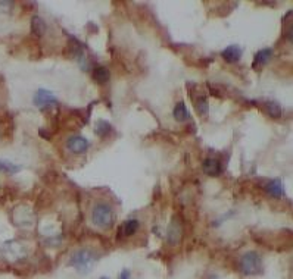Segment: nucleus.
<instances>
[{"label":"nucleus","mask_w":293,"mask_h":279,"mask_svg":"<svg viewBox=\"0 0 293 279\" xmlns=\"http://www.w3.org/2000/svg\"><path fill=\"white\" fill-rule=\"evenodd\" d=\"M95 262H96L95 253L90 251V250H87V249H81V250L75 251L71 256L69 265L72 268H75L80 274H89L92 271Z\"/></svg>","instance_id":"obj_1"},{"label":"nucleus","mask_w":293,"mask_h":279,"mask_svg":"<svg viewBox=\"0 0 293 279\" xmlns=\"http://www.w3.org/2000/svg\"><path fill=\"white\" fill-rule=\"evenodd\" d=\"M239 266L246 277H257L262 272V259L257 251H248L240 257Z\"/></svg>","instance_id":"obj_2"},{"label":"nucleus","mask_w":293,"mask_h":279,"mask_svg":"<svg viewBox=\"0 0 293 279\" xmlns=\"http://www.w3.org/2000/svg\"><path fill=\"white\" fill-rule=\"evenodd\" d=\"M93 223L102 229H109L114 223V212L106 203H98L92 212Z\"/></svg>","instance_id":"obj_3"},{"label":"nucleus","mask_w":293,"mask_h":279,"mask_svg":"<svg viewBox=\"0 0 293 279\" xmlns=\"http://www.w3.org/2000/svg\"><path fill=\"white\" fill-rule=\"evenodd\" d=\"M34 105L44 111V109H50L52 106H56L58 105V99L56 96L49 91V90H44V88H38L35 96H34Z\"/></svg>","instance_id":"obj_4"},{"label":"nucleus","mask_w":293,"mask_h":279,"mask_svg":"<svg viewBox=\"0 0 293 279\" xmlns=\"http://www.w3.org/2000/svg\"><path fill=\"white\" fill-rule=\"evenodd\" d=\"M89 145H90L89 140L81 137V136H74V137H69V139L66 140V148L69 151L75 153V154L84 153L89 148Z\"/></svg>","instance_id":"obj_5"},{"label":"nucleus","mask_w":293,"mask_h":279,"mask_svg":"<svg viewBox=\"0 0 293 279\" xmlns=\"http://www.w3.org/2000/svg\"><path fill=\"white\" fill-rule=\"evenodd\" d=\"M202 169H203V172H205L208 176H218V175H221V172H223L221 163H220L217 159H214V157H206V159L202 162Z\"/></svg>","instance_id":"obj_6"},{"label":"nucleus","mask_w":293,"mask_h":279,"mask_svg":"<svg viewBox=\"0 0 293 279\" xmlns=\"http://www.w3.org/2000/svg\"><path fill=\"white\" fill-rule=\"evenodd\" d=\"M181 235H183V228H181V223H180L177 219H174V221L171 222L169 228H168V232H166V240H168V243H169V244L175 246V244H177V243L181 240Z\"/></svg>","instance_id":"obj_7"},{"label":"nucleus","mask_w":293,"mask_h":279,"mask_svg":"<svg viewBox=\"0 0 293 279\" xmlns=\"http://www.w3.org/2000/svg\"><path fill=\"white\" fill-rule=\"evenodd\" d=\"M221 56L226 62L228 63H234L237 62L240 57H242V47H239L237 44H231V46H227L223 52H221Z\"/></svg>","instance_id":"obj_8"},{"label":"nucleus","mask_w":293,"mask_h":279,"mask_svg":"<svg viewBox=\"0 0 293 279\" xmlns=\"http://www.w3.org/2000/svg\"><path fill=\"white\" fill-rule=\"evenodd\" d=\"M273 57V49H261L255 57H254V63H252V68L254 69H260L262 66H265Z\"/></svg>","instance_id":"obj_9"},{"label":"nucleus","mask_w":293,"mask_h":279,"mask_svg":"<svg viewBox=\"0 0 293 279\" xmlns=\"http://www.w3.org/2000/svg\"><path fill=\"white\" fill-rule=\"evenodd\" d=\"M262 111L270 116V118H274V119H279L282 118V106L276 102H262Z\"/></svg>","instance_id":"obj_10"},{"label":"nucleus","mask_w":293,"mask_h":279,"mask_svg":"<svg viewBox=\"0 0 293 279\" xmlns=\"http://www.w3.org/2000/svg\"><path fill=\"white\" fill-rule=\"evenodd\" d=\"M265 191L268 195L274 197V198H280L283 197V185L280 179H273L265 185Z\"/></svg>","instance_id":"obj_11"},{"label":"nucleus","mask_w":293,"mask_h":279,"mask_svg":"<svg viewBox=\"0 0 293 279\" xmlns=\"http://www.w3.org/2000/svg\"><path fill=\"white\" fill-rule=\"evenodd\" d=\"M139 226H140V223H139L137 219H129V221H126L123 223L121 232H123L124 237H131V235H134L139 231Z\"/></svg>","instance_id":"obj_12"},{"label":"nucleus","mask_w":293,"mask_h":279,"mask_svg":"<svg viewBox=\"0 0 293 279\" xmlns=\"http://www.w3.org/2000/svg\"><path fill=\"white\" fill-rule=\"evenodd\" d=\"M46 22L40 18V16H33V19H31V32L33 34H35L37 37H41L44 32H46Z\"/></svg>","instance_id":"obj_13"},{"label":"nucleus","mask_w":293,"mask_h":279,"mask_svg":"<svg viewBox=\"0 0 293 279\" xmlns=\"http://www.w3.org/2000/svg\"><path fill=\"white\" fill-rule=\"evenodd\" d=\"M193 105H195L196 112H197L200 116H206V115H208V112H209V105H208V100H206L205 96L195 97V99H193Z\"/></svg>","instance_id":"obj_14"},{"label":"nucleus","mask_w":293,"mask_h":279,"mask_svg":"<svg viewBox=\"0 0 293 279\" xmlns=\"http://www.w3.org/2000/svg\"><path fill=\"white\" fill-rule=\"evenodd\" d=\"M109 77L111 74L105 66H96L93 71V78L98 84H106L109 81Z\"/></svg>","instance_id":"obj_15"},{"label":"nucleus","mask_w":293,"mask_h":279,"mask_svg":"<svg viewBox=\"0 0 293 279\" xmlns=\"http://www.w3.org/2000/svg\"><path fill=\"white\" fill-rule=\"evenodd\" d=\"M189 111H187V108H186V105L183 103V102H178L177 105H175V108H174V118H175V121H178V122H184V121H187L189 119Z\"/></svg>","instance_id":"obj_16"},{"label":"nucleus","mask_w":293,"mask_h":279,"mask_svg":"<svg viewBox=\"0 0 293 279\" xmlns=\"http://www.w3.org/2000/svg\"><path fill=\"white\" fill-rule=\"evenodd\" d=\"M95 133H96V136L100 137V139L106 137V136L111 133V124H109L108 121H105V119H99V121L96 122Z\"/></svg>","instance_id":"obj_17"},{"label":"nucleus","mask_w":293,"mask_h":279,"mask_svg":"<svg viewBox=\"0 0 293 279\" xmlns=\"http://www.w3.org/2000/svg\"><path fill=\"white\" fill-rule=\"evenodd\" d=\"M288 25V28H285V35L289 41H292L293 38V21H292V10H288L285 18H283V25Z\"/></svg>","instance_id":"obj_18"},{"label":"nucleus","mask_w":293,"mask_h":279,"mask_svg":"<svg viewBox=\"0 0 293 279\" xmlns=\"http://www.w3.org/2000/svg\"><path fill=\"white\" fill-rule=\"evenodd\" d=\"M21 170V166L19 165H15L9 160H0V172L3 173H16Z\"/></svg>","instance_id":"obj_19"},{"label":"nucleus","mask_w":293,"mask_h":279,"mask_svg":"<svg viewBox=\"0 0 293 279\" xmlns=\"http://www.w3.org/2000/svg\"><path fill=\"white\" fill-rule=\"evenodd\" d=\"M120 279H131V272L129 269H124L121 274H120Z\"/></svg>","instance_id":"obj_20"},{"label":"nucleus","mask_w":293,"mask_h":279,"mask_svg":"<svg viewBox=\"0 0 293 279\" xmlns=\"http://www.w3.org/2000/svg\"><path fill=\"white\" fill-rule=\"evenodd\" d=\"M100 279H108V278H100Z\"/></svg>","instance_id":"obj_21"}]
</instances>
